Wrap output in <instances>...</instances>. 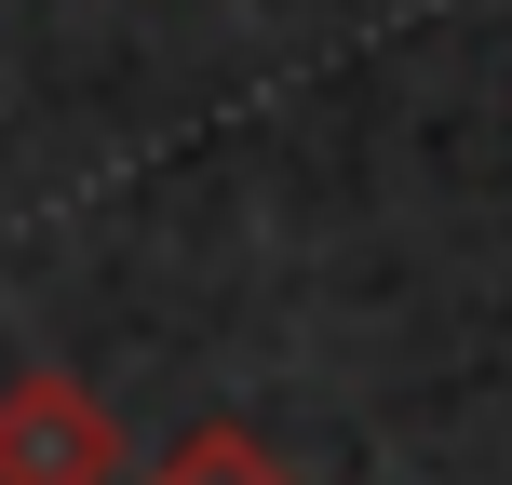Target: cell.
Wrapping results in <instances>:
<instances>
[{
  "label": "cell",
  "mask_w": 512,
  "mask_h": 485,
  "mask_svg": "<svg viewBox=\"0 0 512 485\" xmlns=\"http://www.w3.org/2000/svg\"><path fill=\"white\" fill-rule=\"evenodd\" d=\"M149 485H297V459L270 432H243V418H203V432H176L149 459Z\"/></svg>",
  "instance_id": "7a4b0ae2"
},
{
  "label": "cell",
  "mask_w": 512,
  "mask_h": 485,
  "mask_svg": "<svg viewBox=\"0 0 512 485\" xmlns=\"http://www.w3.org/2000/svg\"><path fill=\"white\" fill-rule=\"evenodd\" d=\"M0 485H122V418L68 364H14L0 378Z\"/></svg>",
  "instance_id": "6da1fadb"
}]
</instances>
